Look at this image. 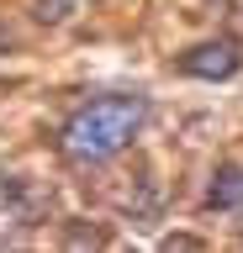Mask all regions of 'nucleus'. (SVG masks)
<instances>
[{
	"mask_svg": "<svg viewBox=\"0 0 243 253\" xmlns=\"http://www.w3.org/2000/svg\"><path fill=\"white\" fill-rule=\"evenodd\" d=\"M148 122V100L143 95H100V100H85L74 116L58 132V148L74 164H106L127 148Z\"/></svg>",
	"mask_w": 243,
	"mask_h": 253,
	"instance_id": "1",
	"label": "nucleus"
},
{
	"mask_svg": "<svg viewBox=\"0 0 243 253\" xmlns=\"http://www.w3.org/2000/svg\"><path fill=\"white\" fill-rule=\"evenodd\" d=\"M243 69V47L233 37H211V42H195L180 53V74L191 79H233Z\"/></svg>",
	"mask_w": 243,
	"mask_h": 253,
	"instance_id": "2",
	"label": "nucleus"
},
{
	"mask_svg": "<svg viewBox=\"0 0 243 253\" xmlns=\"http://www.w3.org/2000/svg\"><path fill=\"white\" fill-rule=\"evenodd\" d=\"M0 201H5V211H11L21 227H37V221L48 216V206H53V190L43 185V179H5V185H0Z\"/></svg>",
	"mask_w": 243,
	"mask_h": 253,
	"instance_id": "3",
	"label": "nucleus"
},
{
	"mask_svg": "<svg viewBox=\"0 0 243 253\" xmlns=\"http://www.w3.org/2000/svg\"><path fill=\"white\" fill-rule=\"evenodd\" d=\"M238 206H243V169L222 164L206 185V211H238Z\"/></svg>",
	"mask_w": 243,
	"mask_h": 253,
	"instance_id": "4",
	"label": "nucleus"
},
{
	"mask_svg": "<svg viewBox=\"0 0 243 253\" xmlns=\"http://www.w3.org/2000/svg\"><path fill=\"white\" fill-rule=\"evenodd\" d=\"M74 5H80V0H32V16L43 27H64L69 16H74Z\"/></svg>",
	"mask_w": 243,
	"mask_h": 253,
	"instance_id": "5",
	"label": "nucleus"
},
{
	"mask_svg": "<svg viewBox=\"0 0 243 253\" xmlns=\"http://www.w3.org/2000/svg\"><path fill=\"white\" fill-rule=\"evenodd\" d=\"M64 243H69V248H100V243H106V232H100V227H69Z\"/></svg>",
	"mask_w": 243,
	"mask_h": 253,
	"instance_id": "6",
	"label": "nucleus"
},
{
	"mask_svg": "<svg viewBox=\"0 0 243 253\" xmlns=\"http://www.w3.org/2000/svg\"><path fill=\"white\" fill-rule=\"evenodd\" d=\"M164 248L175 253V248H201V237H191V232H175V237H164Z\"/></svg>",
	"mask_w": 243,
	"mask_h": 253,
	"instance_id": "7",
	"label": "nucleus"
}]
</instances>
